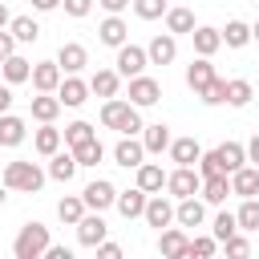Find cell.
<instances>
[{
  "mask_svg": "<svg viewBox=\"0 0 259 259\" xmlns=\"http://www.w3.org/2000/svg\"><path fill=\"white\" fill-rule=\"evenodd\" d=\"M101 125L105 130H117V134H142V113L134 101H117V97H105L101 101Z\"/></svg>",
  "mask_w": 259,
  "mask_h": 259,
  "instance_id": "obj_1",
  "label": "cell"
},
{
  "mask_svg": "<svg viewBox=\"0 0 259 259\" xmlns=\"http://www.w3.org/2000/svg\"><path fill=\"white\" fill-rule=\"evenodd\" d=\"M8 190H20V194H36L40 186H45V170L36 166V162H24V158H16V162H8L4 166V178H0Z\"/></svg>",
  "mask_w": 259,
  "mask_h": 259,
  "instance_id": "obj_2",
  "label": "cell"
},
{
  "mask_svg": "<svg viewBox=\"0 0 259 259\" xmlns=\"http://www.w3.org/2000/svg\"><path fill=\"white\" fill-rule=\"evenodd\" d=\"M49 243H53V239H49V227L32 219V223H24V227L16 231V239H12V255H16V259H40V255L49 251Z\"/></svg>",
  "mask_w": 259,
  "mask_h": 259,
  "instance_id": "obj_3",
  "label": "cell"
},
{
  "mask_svg": "<svg viewBox=\"0 0 259 259\" xmlns=\"http://www.w3.org/2000/svg\"><path fill=\"white\" fill-rule=\"evenodd\" d=\"M166 190H170V198H190V194H198V190H202L198 166H174V170L166 174Z\"/></svg>",
  "mask_w": 259,
  "mask_h": 259,
  "instance_id": "obj_4",
  "label": "cell"
},
{
  "mask_svg": "<svg viewBox=\"0 0 259 259\" xmlns=\"http://www.w3.org/2000/svg\"><path fill=\"white\" fill-rule=\"evenodd\" d=\"M81 198H85L89 210H109V206H117V186L105 182V178H93V182L81 190Z\"/></svg>",
  "mask_w": 259,
  "mask_h": 259,
  "instance_id": "obj_5",
  "label": "cell"
},
{
  "mask_svg": "<svg viewBox=\"0 0 259 259\" xmlns=\"http://www.w3.org/2000/svg\"><path fill=\"white\" fill-rule=\"evenodd\" d=\"M61 73H65V69H61L57 61H36L28 81H32V89H36V93H57V89H61V81H65Z\"/></svg>",
  "mask_w": 259,
  "mask_h": 259,
  "instance_id": "obj_6",
  "label": "cell"
},
{
  "mask_svg": "<svg viewBox=\"0 0 259 259\" xmlns=\"http://www.w3.org/2000/svg\"><path fill=\"white\" fill-rule=\"evenodd\" d=\"M158 97H162V85H158L154 77H146V73L130 77V101H134L138 109H150V105H158Z\"/></svg>",
  "mask_w": 259,
  "mask_h": 259,
  "instance_id": "obj_7",
  "label": "cell"
},
{
  "mask_svg": "<svg viewBox=\"0 0 259 259\" xmlns=\"http://www.w3.org/2000/svg\"><path fill=\"white\" fill-rule=\"evenodd\" d=\"M105 231H109V227H105V219H101V210H85V219L77 223V243L93 251L97 243H105Z\"/></svg>",
  "mask_w": 259,
  "mask_h": 259,
  "instance_id": "obj_8",
  "label": "cell"
},
{
  "mask_svg": "<svg viewBox=\"0 0 259 259\" xmlns=\"http://www.w3.org/2000/svg\"><path fill=\"white\" fill-rule=\"evenodd\" d=\"M113 65H117V73H121V77H138V73H142V69L150 65V53L125 40V45L117 49V61H113Z\"/></svg>",
  "mask_w": 259,
  "mask_h": 259,
  "instance_id": "obj_9",
  "label": "cell"
},
{
  "mask_svg": "<svg viewBox=\"0 0 259 259\" xmlns=\"http://www.w3.org/2000/svg\"><path fill=\"white\" fill-rule=\"evenodd\" d=\"M113 162L125 166V170H138V166L146 162V146H142L134 134H121V142L113 146Z\"/></svg>",
  "mask_w": 259,
  "mask_h": 259,
  "instance_id": "obj_10",
  "label": "cell"
},
{
  "mask_svg": "<svg viewBox=\"0 0 259 259\" xmlns=\"http://www.w3.org/2000/svg\"><path fill=\"white\" fill-rule=\"evenodd\" d=\"M158 255H162V259H186V255H190V239H186V231L166 227V231L158 235Z\"/></svg>",
  "mask_w": 259,
  "mask_h": 259,
  "instance_id": "obj_11",
  "label": "cell"
},
{
  "mask_svg": "<svg viewBox=\"0 0 259 259\" xmlns=\"http://www.w3.org/2000/svg\"><path fill=\"white\" fill-rule=\"evenodd\" d=\"M97 40H101V45H109V49H121V45L130 40V28H125V20H121L117 12H109V16L97 24Z\"/></svg>",
  "mask_w": 259,
  "mask_h": 259,
  "instance_id": "obj_12",
  "label": "cell"
},
{
  "mask_svg": "<svg viewBox=\"0 0 259 259\" xmlns=\"http://www.w3.org/2000/svg\"><path fill=\"white\" fill-rule=\"evenodd\" d=\"M150 227H158V231H166L170 223H174V202L170 198H162V190L158 194H150V202H146V214H142Z\"/></svg>",
  "mask_w": 259,
  "mask_h": 259,
  "instance_id": "obj_13",
  "label": "cell"
},
{
  "mask_svg": "<svg viewBox=\"0 0 259 259\" xmlns=\"http://www.w3.org/2000/svg\"><path fill=\"white\" fill-rule=\"evenodd\" d=\"M146 202H150V194H146L142 186L117 190V214H121V219H142V214H146Z\"/></svg>",
  "mask_w": 259,
  "mask_h": 259,
  "instance_id": "obj_14",
  "label": "cell"
},
{
  "mask_svg": "<svg viewBox=\"0 0 259 259\" xmlns=\"http://www.w3.org/2000/svg\"><path fill=\"white\" fill-rule=\"evenodd\" d=\"M231 194L239 198H259V166H239L231 174Z\"/></svg>",
  "mask_w": 259,
  "mask_h": 259,
  "instance_id": "obj_15",
  "label": "cell"
},
{
  "mask_svg": "<svg viewBox=\"0 0 259 259\" xmlns=\"http://www.w3.org/2000/svg\"><path fill=\"white\" fill-rule=\"evenodd\" d=\"M190 40H194V53H198V57H214V53L223 49V28L198 24V28L190 32Z\"/></svg>",
  "mask_w": 259,
  "mask_h": 259,
  "instance_id": "obj_16",
  "label": "cell"
},
{
  "mask_svg": "<svg viewBox=\"0 0 259 259\" xmlns=\"http://www.w3.org/2000/svg\"><path fill=\"white\" fill-rule=\"evenodd\" d=\"M146 53H150V65H170V61L178 57V40H174V32H158V36L146 45Z\"/></svg>",
  "mask_w": 259,
  "mask_h": 259,
  "instance_id": "obj_17",
  "label": "cell"
},
{
  "mask_svg": "<svg viewBox=\"0 0 259 259\" xmlns=\"http://www.w3.org/2000/svg\"><path fill=\"white\" fill-rule=\"evenodd\" d=\"M214 77H219V73H214V65H210V57H198V61H190V65H186V85L194 89V97H198Z\"/></svg>",
  "mask_w": 259,
  "mask_h": 259,
  "instance_id": "obj_18",
  "label": "cell"
},
{
  "mask_svg": "<svg viewBox=\"0 0 259 259\" xmlns=\"http://www.w3.org/2000/svg\"><path fill=\"white\" fill-rule=\"evenodd\" d=\"M24 138H28L24 117H16V113H0V146H4V150H12V146H20Z\"/></svg>",
  "mask_w": 259,
  "mask_h": 259,
  "instance_id": "obj_19",
  "label": "cell"
},
{
  "mask_svg": "<svg viewBox=\"0 0 259 259\" xmlns=\"http://www.w3.org/2000/svg\"><path fill=\"white\" fill-rule=\"evenodd\" d=\"M57 65H61L65 73H81V69L89 65V53H85V45H77V40L61 45V49H57Z\"/></svg>",
  "mask_w": 259,
  "mask_h": 259,
  "instance_id": "obj_20",
  "label": "cell"
},
{
  "mask_svg": "<svg viewBox=\"0 0 259 259\" xmlns=\"http://www.w3.org/2000/svg\"><path fill=\"white\" fill-rule=\"evenodd\" d=\"M57 97H61V105L77 109V105H85V97H89V81H81V77H73V73H69V77L61 81Z\"/></svg>",
  "mask_w": 259,
  "mask_h": 259,
  "instance_id": "obj_21",
  "label": "cell"
},
{
  "mask_svg": "<svg viewBox=\"0 0 259 259\" xmlns=\"http://www.w3.org/2000/svg\"><path fill=\"white\" fill-rule=\"evenodd\" d=\"M198 158H202V146L194 138H174L170 142V162L174 166H198Z\"/></svg>",
  "mask_w": 259,
  "mask_h": 259,
  "instance_id": "obj_22",
  "label": "cell"
},
{
  "mask_svg": "<svg viewBox=\"0 0 259 259\" xmlns=\"http://www.w3.org/2000/svg\"><path fill=\"white\" fill-rule=\"evenodd\" d=\"M202 219H206V206L190 194V198H178V206H174V223L178 227H202Z\"/></svg>",
  "mask_w": 259,
  "mask_h": 259,
  "instance_id": "obj_23",
  "label": "cell"
},
{
  "mask_svg": "<svg viewBox=\"0 0 259 259\" xmlns=\"http://www.w3.org/2000/svg\"><path fill=\"white\" fill-rule=\"evenodd\" d=\"M77 170H81V166H77L73 150H57V154H49V178H57V182H69Z\"/></svg>",
  "mask_w": 259,
  "mask_h": 259,
  "instance_id": "obj_24",
  "label": "cell"
},
{
  "mask_svg": "<svg viewBox=\"0 0 259 259\" xmlns=\"http://www.w3.org/2000/svg\"><path fill=\"white\" fill-rule=\"evenodd\" d=\"M202 202H210V206H219V202H227V194H231V174H210V178H202Z\"/></svg>",
  "mask_w": 259,
  "mask_h": 259,
  "instance_id": "obj_25",
  "label": "cell"
},
{
  "mask_svg": "<svg viewBox=\"0 0 259 259\" xmlns=\"http://www.w3.org/2000/svg\"><path fill=\"white\" fill-rule=\"evenodd\" d=\"M117 85H121L117 69H97L89 77V93H97V97H117Z\"/></svg>",
  "mask_w": 259,
  "mask_h": 259,
  "instance_id": "obj_26",
  "label": "cell"
},
{
  "mask_svg": "<svg viewBox=\"0 0 259 259\" xmlns=\"http://www.w3.org/2000/svg\"><path fill=\"white\" fill-rule=\"evenodd\" d=\"M61 138H65V134H61L53 121H40V130L32 134V146H36V154H45V158H49V154H57V150H61Z\"/></svg>",
  "mask_w": 259,
  "mask_h": 259,
  "instance_id": "obj_27",
  "label": "cell"
},
{
  "mask_svg": "<svg viewBox=\"0 0 259 259\" xmlns=\"http://www.w3.org/2000/svg\"><path fill=\"white\" fill-rule=\"evenodd\" d=\"M170 125H162V121H154V125H146L142 130V146H146V154H162V150H170Z\"/></svg>",
  "mask_w": 259,
  "mask_h": 259,
  "instance_id": "obj_28",
  "label": "cell"
},
{
  "mask_svg": "<svg viewBox=\"0 0 259 259\" xmlns=\"http://www.w3.org/2000/svg\"><path fill=\"white\" fill-rule=\"evenodd\" d=\"M198 24H194V12L190 8H166V32L174 36H190Z\"/></svg>",
  "mask_w": 259,
  "mask_h": 259,
  "instance_id": "obj_29",
  "label": "cell"
},
{
  "mask_svg": "<svg viewBox=\"0 0 259 259\" xmlns=\"http://www.w3.org/2000/svg\"><path fill=\"white\" fill-rule=\"evenodd\" d=\"M0 69H4V81H8V85H24V81L32 77V61H24L20 53H12L8 61H0Z\"/></svg>",
  "mask_w": 259,
  "mask_h": 259,
  "instance_id": "obj_30",
  "label": "cell"
},
{
  "mask_svg": "<svg viewBox=\"0 0 259 259\" xmlns=\"http://www.w3.org/2000/svg\"><path fill=\"white\" fill-rule=\"evenodd\" d=\"M138 186H142L146 194H158V190L166 186V174H162V166H158V162H142V166H138Z\"/></svg>",
  "mask_w": 259,
  "mask_h": 259,
  "instance_id": "obj_31",
  "label": "cell"
},
{
  "mask_svg": "<svg viewBox=\"0 0 259 259\" xmlns=\"http://www.w3.org/2000/svg\"><path fill=\"white\" fill-rule=\"evenodd\" d=\"M85 210H89V206H85V198H81V194H69V198H61V202H57V219H61V223H69V227H77V223L85 219Z\"/></svg>",
  "mask_w": 259,
  "mask_h": 259,
  "instance_id": "obj_32",
  "label": "cell"
},
{
  "mask_svg": "<svg viewBox=\"0 0 259 259\" xmlns=\"http://www.w3.org/2000/svg\"><path fill=\"white\" fill-rule=\"evenodd\" d=\"M57 113H61V97L57 93H36L32 97V117L36 121H57Z\"/></svg>",
  "mask_w": 259,
  "mask_h": 259,
  "instance_id": "obj_33",
  "label": "cell"
},
{
  "mask_svg": "<svg viewBox=\"0 0 259 259\" xmlns=\"http://www.w3.org/2000/svg\"><path fill=\"white\" fill-rule=\"evenodd\" d=\"M219 158H223V170L235 174L239 166H247V146H243V142H223V146H219Z\"/></svg>",
  "mask_w": 259,
  "mask_h": 259,
  "instance_id": "obj_34",
  "label": "cell"
},
{
  "mask_svg": "<svg viewBox=\"0 0 259 259\" xmlns=\"http://www.w3.org/2000/svg\"><path fill=\"white\" fill-rule=\"evenodd\" d=\"M223 45H227V49H243V45H251V24H247V20H227V28H223Z\"/></svg>",
  "mask_w": 259,
  "mask_h": 259,
  "instance_id": "obj_35",
  "label": "cell"
},
{
  "mask_svg": "<svg viewBox=\"0 0 259 259\" xmlns=\"http://www.w3.org/2000/svg\"><path fill=\"white\" fill-rule=\"evenodd\" d=\"M69 150H73L77 166H97V162L105 158V146H101L97 138H89V142H81V146H69Z\"/></svg>",
  "mask_w": 259,
  "mask_h": 259,
  "instance_id": "obj_36",
  "label": "cell"
},
{
  "mask_svg": "<svg viewBox=\"0 0 259 259\" xmlns=\"http://www.w3.org/2000/svg\"><path fill=\"white\" fill-rule=\"evenodd\" d=\"M8 32L20 40V45H32L36 36H40V24L32 20V16H12V24H8Z\"/></svg>",
  "mask_w": 259,
  "mask_h": 259,
  "instance_id": "obj_37",
  "label": "cell"
},
{
  "mask_svg": "<svg viewBox=\"0 0 259 259\" xmlns=\"http://www.w3.org/2000/svg\"><path fill=\"white\" fill-rule=\"evenodd\" d=\"M251 97H255V89H251V81H243V77H235V81H227V105H235V109H243V105H251Z\"/></svg>",
  "mask_w": 259,
  "mask_h": 259,
  "instance_id": "obj_38",
  "label": "cell"
},
{
  "mask_svg": "<svg viewBox=\"0 0 259 259\" xmlns=\"http://www.w3.org/2000/svg\"><path fill=\"white\" fill-rule=\"evenodd\" d=\"M235 219H239V231H259V198H243Z\"/></svg>",
  "mask_w": 259,
  "mask_h": 259,
  "instance_id": "obj_39",
  "label": "cell"
},
{
  "mask_svg": "<svg viewBox=\"0 0 259 259\" xmlns=\"http://www.w3.org/2000/svg\"><path fill=\"white\" fill-rule=\"evenodd\" d=\"M235 231H239V219H235V214H227V210H219V214H214V227H210V235H214L219 243H227Z\"/></svg>",
  "mask_w": 259,
  "mask_h": 259,
  "instance_id": "obj_40",
  "label": "cell"
},
{
  "mask_svg": "<svg viewBox=\"0 0 259 259\" xmlns=\"http://www.w3.org/2000/svg\"><path fill=\"white\" fill-rule=\"evenodd\" d=\"M89 138H97L89 121H69V125H65V146H81V142H89Z\"/></svg>",
  "mask_w": 259,
  "mask_h": 259,
  "instance_id": "obj_41",
  "label": "cell"
},
{
  "mask_svg": "<svg viewBox=\"0 0 259 259\" xmlns=\"http://www.w3.org/2000/svg\"><path fill=\"white\" fill-rule=\"evenodd\" d=\"M198 97H202V105H227V81H223V77H214Z\"/></svg>",
  "mask_w": 259,
  "mask_h": 259,
  "instance_id": "obj_42",
  "label": "cell"
},
{
  "mask_svg": "<svg viewBox=\"0 0 259 259\" xmlns=\"http://www.w3.org/2000/svg\"><path fill=\"white\" fill-rule=\"evenodd\" d=\"M134 12L142 20H158V16H166V0H134Z\"/></svg>",
  "mask_w": 259,
  "mask_h": 259,
  "instance_id": "obj_43",
  "label": "cell"
},
{
  "mask_svg": "<svg viewBox=\"0 0 259 259\" xmlns=\"http://www.w3.org/2000/svg\"><path fill=\"white\" fill-rule=\"evenodd\" d=\"M198 174H202V178H210V174H227V170H223V158H219V150H206V154L198 158Z\"/></svg>",
  "mask_w": 259,
  "mask_h": 259,
  "instance_id": "obj_44",
  "label": "cell"
},
{
  "mask_svg": "<svg viewBox=\"0 0 259 259\" xmlns=\"http://www.w3.org/2000/svg\"><path fill=\"white\" fill-rule=\"evenodd\" d=\"M219 251V239L214 235H198V239H190V255H198V259H210Z\"/></svg>",
  "mask_w": 259,
  "mask_h": 259,
  "instance_id": "obj_45",
  "label": "cell"
},
{
  "mask_svg": "<svg viewBox=\"0 0 259 259\" xmlns=\"http://www.w3.org/2000/svg\"><path fill=\"white\" fill-rule=\"evenodd\" d=\"M223 247H227V255H239V259H243V255H251V243H247V239H243L239 231H235V235H231V239H227Z\"/></svg>",
  "mask_w": 259,
  "mask_h": 259,
  "instance_id": "obj_46",
  "label": "cell"
},
{
  "mask_svg": "<svg viewBox=\"0 0 259 259\" xmlns=\"http://www.w3.org/2000/svg\"><path fill=\"white\" fill-rule=\"evenodd\" d=\"M65 4V12L73 16V20H81V16H89V8H93V0H61Z\"/></svg>",
  "mask_w": 259,
  "mask_h": 259,
  "instance_id": "obj_47",
  "label": "cell"
},
{
  "mask_svg": "<svg viewBox=\"0 0 259 259\" xmlns=\"http://www.w3.org/2000/svg\"><path fill=\"white\" fill-rule=\"evenodd\" d=\"M16 45H20V40H16L8 28H0V61H8V57L16 53Z\"/></svg>",
  "mask_w": 259,
  "mask_h": 259,
  "instance_id": "obj_48",
  "label": "cell"
},
{
  "mask_svg": "<svg viewBox=\"0 0 259 259\" xmlns=\"http://www.w3.org/2000/svg\"><path fill=\"white\" fill-rule=\"evenodd\" d=\"M93 251H97L101 259H121V247H117V243H97Z\"/></svg>",
  "mask_w": 259,
  "mask_h": 259,
  "instance_id": "obj_49",
  "label": "cell"
},
{
  "mask_svg": "<svg viewBox=\"0 0 259 259\" xmlns=\"http://www.w3.org/2000/svg\"><path fill=\"white\" fill-rule=\"evenodd\" d=\"M97 4H101L105 12H117V16H121V12L130 8V0H97Z\"/></svg>",
  "mask_w": 259,
  "mask_h": 259,
  "instance_id": "obj_50",
  "label": "cell"
},
{
  "mask_svg": "<svg viewBox=\"0 0 259 259\" xmlns=\"http://www.w3.org/2000/svg\"><path fill=\"white\" fill-rule=\"evenodd\" d=\"M12 109V85H0V113Z\"/></svg>",
  "mask_w": 259,
  "mask_h": 259,
  "instance_id": "obj_51",
  "label": "cell"
},
{
  "mask_svg": "<svg viewBox=\"0 0 259 259\" xmlns=\"http://www.w3.org/2000/svg\"><path fill=\"white\" fill-rule=\"evenodd\" d=\"M45 259H69V247H57V243H49V251H45Z\"/></svg>",
  "mask_w": 259,
  "mask_h": 259,
  "instance_id": "obj_52",
  "label": "cell"
},
{
  "mask_svg": "<svg viewBox=\"0 0 259 259\" xmlns=\"http://www.w3.org/2000/svg\"><path fill=\"white\" fill-rule=\"evenodd\" d=\"M36 12H53V8H61V0H28Z\"/></svg>",
  "mask_w": 259,
  "mask_h": 259,
  "instance_id": "obj_53",
  "label": "cell"
},
{
  "mask_svg": "<svg viewBox=\"0 0 259 259\" xmlns=\"http://www.w3.org/2000/svg\"><path fill=\"white\" fill-rule=\"evenodd\" d=\"M247 162H255V166H259V134L247 142Z\"/></svg>",
  "mask_w": 259,
  "mask_h": 259,
  "instance_id": "obj_54",
  "label": "cell"
},
{
  "mask_svg": "<svg viewBox=\"0 0 259 259\" xmlns=\"http://www.w3.org/2000/svg\"><path fill=\"white\" fill-rule=\"evenodd\" d=\"M8 24H12V12H8V8L0 4V28H8Z\"/></svg>",
  "mask_w": 259,
  "mask_h": 259,
  "instance_id": "obj_55",
  "label": "cell"
},
{
  "mask_svg": "<svg viewBox=\"0 0 259 259\" xmlns=\"http://www.w3.org/2000/svg\"><path fill=\"white\" fill-rule=\"evenodd\" d=\"M251 40H259V20H255V24H251Z\"/></svg>",
  "mask_w": 259,
  "mask_h": 259,
  "instance_id": "obj_56",
  "label": "cell"
},
{
  "mask_svg": "<svg viewBox=\"0 0 259 259\" xmlns=\"http://www.w3.org/2000/svg\"><path fill=\"white\" fill-rule=\"evenodd\" d=\"M4 190H8V186H4V182H0V206H4V198H8V194H4Z\"/></svg>",
  "mask_w": 259,
  "mask_h": 259,
  "instance_id": "obj_57",
  "label": "cell"
}]
</instances>
